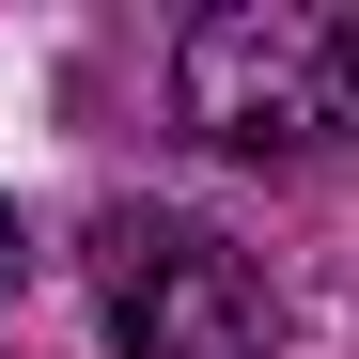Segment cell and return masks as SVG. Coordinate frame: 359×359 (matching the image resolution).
I'll use <instances>...</instances> for the list:
<instances>
[{
  "instance_id": "obj_1",
  "label": "cell",
  "mask_w": 359,
  "mask_h": 359,
  "mask_svg": "<svg viewBox=\"0 0 359 359\" xmlns=\"http://www.w3.org/2000/svg\"><path fill=\"white\" fill-rule=\"evenodd\" d=\"M172 109L250 172L359 156V0H203L172 32Z\"/></svg>"
},
{
  "instance_id": "obj_2",
  "label": "cell",
  "mask_w": 359,
  "mask_h": 359,
  "mask_svg": "<svg viewBox=\"0 0 359 359\" xmlns=\"http://www.w3.org/2000/svg\"><path fill=\"white\" fill-rule=\"evenodd\" d=\"M94 313L126 359H281V281L219 219H172V203L94 219Z\"/></svg>"
},
{
  "instance_id": "obj_3",
  "label": "cell",
  "mask_w": 359,
  "mask_h": 359,
  "mask_svg": "<svg viewBox=\"0 0 359 359\" xmlns=\"http://www.w3.org/2000/svg\"><path fill=\"white\" fill-rule=\"evenodd\" d=\"M32 281V234H16V203H0V297H16Z\"/></svg>"
}]
</instances>
